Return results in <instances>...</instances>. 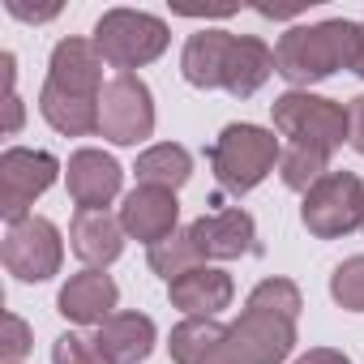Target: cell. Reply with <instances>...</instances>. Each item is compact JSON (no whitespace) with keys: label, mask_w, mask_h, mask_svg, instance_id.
Instances as JSON below:
<instances>
[{"label":"cell","mask_w":364,"mask_h":364,"mask_svg":"<svg viewBox=\"0 0 364 364\" xmlns=\"http://www.w3.org/2000/svg\"><path fill=\"white\" fill-rule=\"evenodd\" d=\"M245 309H262V313H274V317L296 321L300 309H304V300H300V287H296L291 279H262V283L249 291Z\"/></svg>","instance_id":"25"},{"label":"cell","mask_w":364,"mask_h":364,"mask_svg":"<svg viewBox=\"0 0 364 364\" xmlns=\"http://www.w3.org/2000/svg\"><path fill=\"white\" fill-rule=\"evenodd\" d=\"M65 185H69V198H73V206H77V210H103L107 202H116V198H120L124 167H120L112 154H103V150L86 146V150L69 154Z\"/></svg>","instance_id":"10"},{"label":"cell","mask_w":364,"mask_h":364,"mask_svg":"<svg viewBox=\"0 0 364 364\" xmlns=\"http://www.w3.org/2000/svg\"><path fill=\"white\" fill-rule=\"evenodd\" d=\"M154 338H159V330L146 313H112L95 334L107 364H141L154 351Z\"/></svg>","instance_id":"17"},{"label":"cell","mask_w":364,"mask_h":364,"mask_svg":"<svg viewBox=\"0 0 364 364\" xmlns=\"http://www.w3.org/2000/svg\"><path fill=\"white\" fill-rule=\"evenodd\" d=\"M355 48H360V22L330 18L313 26H291L274 43V65H279V77L291 82V90H309L313 82H326L338 69H351Z\"/></svg>","instance_id":"1"},{"label":"cell","mask_w":364,"mask_h":364,"mask_svg":"<svg viewBox=\"0 0 364 364\" xmlns=\"http://www.w3.org/2000/svg\"><path fill=\"white\" fill-rule=\"evenodd\" d=\"M291 347H296V321L287 317L245 309L228 326V351L236 355V364H283Z\"/></svg>","instance_id":"9"},{"label":"cell","mask_w":364,"mask_h":364,"mask_svg":"<svg viewBox=\"0 0 364 364\" xmlns=\"http://www.w3.org/2000/svg\"><path fill=\"white\" fill-rule=\"evenodd\" d=\"M270 73H279L274 52L257 35H236L232 56H228V73H223V90L236 99H253L270 82Z\"/></svg>","instance_id":"19"},{"label":"cell","mask_w":364,"mask_h":364,"mask_svg":"<svg viewBox=\"0 0 364 364\" xmlns=\"http://www.w3.org/2000/svg\"><path fill=\"white\" fill-rule=\"evenodd\" d=\"M103 52L95 48V39H60L52 48V60H48V82L65 95H77V99H95L103 95Z\"/></svg>","instance_id":"11"},{"label":"cell","mask_w":364,"mask_h":364,"mask_svg":"<svg viewBox=\"0 0 364 364\" xmlns=\"http://www.w3.org/2000/svg\"><path fill=\"white\" fill-rule=\"evenodd\" d=\"M69 245L90 270H103L124 253V228L107 210H77L69 223Z\"/></svg>","instance_id":"16"},{"label":"cell","mask_w":364,"mask_h":364,"mask_svg":"<svg viewBox=\"0 0 364 364\" xmlns=\"http://www.w3.org/2000/svg\"><path fill=\"white\" fill-rule=\"evenodd\" d=\"M189 236L202 253V262H232V257H245L257 240V223L249 210L232 206V210H215V215H202L189 223Z\"/></svg>","instance_id":"13"},{"label":"cell","mask_w":364,"mask_h":364,"mask_svg":"<svg viewBox=\"0 0 364 364\" xmlns=\"http://www.w3.org/2000/svg\"><path fill=\"white\" fill-rule=\"evenodd\" d=\"M52 364H107L99 343L95 338H82V334H60L52 343Z\"/></svg>","instance_id":"27"},{"label":"cell","mask_w":364,"mask_h":364,"mask_svg":"<svg viewBox=\"0 0 364 364\" xmlns=\"http://www.w3.org/2000/svg\"><path fill=\"white\" fill-rule=\"evenodd\" d=\"M56 176H60L56 154L31 150V146H9L0 154V215L9 223L26 219L35 198H43L56 185Z\"/></svg>","instance_id":"8"},{"label":"cell","mask_w":364,"mask_h":364,"mask_svg":"<svg viewBox=\"0 0 364 364\" xmlns=\"http://www.w3.org/2000/svg\"><path fill=\"white\" fill-rule=\"evenodd\" d=\"M330 296H334L338 309L364 313V253H355V257H347V262L334 266V274H330Z\"/></svg>","instance_id":"26"},{"label":"cell","mask_w":364,"mask_h":364,"mask_svg":"<svg viewBox=\"0 0 364 364\" xmlns=\"http://www.w3.org/2000/svg\"><path fill=\"white\" fill-rule=\"evenodd\" d=\"M5 9H9L14 18H22V22H48V18L60 14V5H52V9H31V5H22V0H5Z\"/></svg>","instance_id":"31"},{"label":"cell","mask_w":364,"mask_h":364,"mask_svg":"<svg viewBox=\"0 0 364 364\" xmlns=\"http://www.w3.org/2000/svg\"><path fill=\"white\" fill-rule=\"evenodd\" d=\"M326 163H330V154H321V150L287 146V150H283V159H279V176H283V185H287V189H296V193H309V189L317 185V180L330 171Z\"/></svg>","instance_id":"24"},{"label":"cell","mask_w":364,"mask_h":364,"mask_svg":"<svg viewBox=\"0 0 364 364\" xmlns=\"http://www.w3.org/2000/svg\"><path fill=\"white\" fill-rule=\"evenodd\" d=\"M360 77H364V22H360V48H355V65H351Z\"/></svg>","instance_id":"33"},{"label":"cell","mask_w":364,"mask_h":364,"mask_svg":"<svg viewBox=\"0 0 364 364\" xmlns=\"http://www.w3.org/2000/svg\"><path fill=\"white\" fill-rule=\"evenodd\" d=\"M31 355V326L18 313H5V343H0V360L5 364H22Z\"/></svg>","instance_id":"28"},{"label":"cell","mask_w":364,"mask_h":364,"mask_svg":"<svg viewBox=\"0 0 364 364\" xmlns=\"http://www.w3.org/2000/svg\"><path fill=\"white\" fill-rule=\"evenodd\" d=\"M283 159V146L270 129L262 124H228L215 146H210V167L215 180L228 193H249L274 171V163Z\"/></svg>","instance_id":"2"},{"label":"cell","mask_w":364,"mask_h":364,"mask_svg":"<svg viewBox=\"0 0 364 364\" xmlns=\"http://www.w3.org/2000/svg\"><path fill=\"white\" fill-rule=\"evenodd\" d=\"M116 300H120V287L112 283V274L86 266V270L69 274V283L56 296V309L73 326H103L116 313Z\"/></svg>","instance_id":"14"},{"label":"cell","mask_w":364,"mask_h":364,"mask_svg":"<svg viewBox=\"0 0 364 364\" xmlns=\"http://www.w3.org/2000/svg\"><path fill=\"white\" fill-rule=\"evenodd\" d=\"M347 141L355 154H364V95H355L347 103Z\"/></svg>","instance_id":"29"},{"label":"cell","mask_w":364,"mask_h":364,"mask_svg":"<svg viewBox=\"0 0 364 364\" xmlns=\"http://www.w3.org/2000/svg\"><path fill=\"white\" fill-rule=\"evenodd\" d=\"M167 296H171V304L185 313V317H219V313L232 304L236 283H232V274L219 270V266H198V270H189V274L171 279V283H167Z\"/></svg>","instance_id":"15"},{"label":"cell","mask_w":364,"mask_h":364,"mask_svg":"<svg viewBox=\"0 0 364 364\" xmlns=\"http://www.w3.org/2000/svg\"><path fill=\"white\" fill-rule=\"evenodd\" d=\"M0 257H5V270L22 283H48L52 274H60L65 262V240L56 232L52 219L43 215H26L18 223H9L5 245H0Z\"/></svg>","instance_id":"6"},{"label":"cell","mask_w":364,"mask_h":364,"mask_svg":"<svg viewBox=\"0 0 364 364\" xmlns=\"http://www.w3.org/2000/svg\"><path fill=\"white\" fill-rule=\"evenodd\" d=\"M133 176H137V185H154V189L176 193L180 185H189V176H193V154L185 146H176V141H159V146L137 154Z\"/></svg>","instance_id":"21"},{"label":"cell","mask_w":364,"mask_h":364,"mask_svg":"<svg viewBox=\"0 0 364 364\" xmlns=\"http://www.w3.org/2000/svg\"><path fill=\"white\" fill-rule=\"evenodd\" d=\"M232 43H236L232 31H198V35H189L185 52H180V73H185V82L198 86V90H223Z\"/></svg>","instance_id":"18"},{"label":"cell","mask_w":364,"mask_h":364,"mask_svg":"<svg viewBox=\"0 0 364 364\" xmlns=\"http://www.w3.org/2000/svg\"><path fill=\"white\" fill-rule=\"evenodd\" d=\"M223 338H228V326H219L215 317H185V321L171 330L167 351H171L176 364H206L210 351H215Z\"/></svg>","instance_id":"22"},{"label":"cell","mask_w":364,"mask_h":364,"mask_svg":"<svg viewBox=\"0 0 364 364\" xmlns=\"http://www.w3.org/2000/svg\"><path fill=\"white\" fill-rule=\"evenodd\" d=\"M270 116H274V129L283 137H291V146L334 154L347 141V107L326 99V95L287 90V95H279L270 103Z\"/></svg>","instance_id":"4"},{"label":"cell","mask_w":364,"mask_h":364,"mask_svg":"<svg viewBox=\"0 0 364 364\" xmlns=\"http://www.w3.org/2000/svg\"><path fill=\"white\" fill-rule=\"evenodd\" d=\"M300 223L317 240H338V236L364 228V180L355 171H326L304 193Z\"/></svg>","instance_id":"5"},{"label":"cell","mask_w":364,"mask_h":364,"mask_svg":"<svg viewBox=\"0 0 364 364\" xmlns=\"http://www.w3.org/2000/svg\"><path fill=\"white\" fill-rule=\"evenodd\" d=\"M146 262H150V270H154L159 279H167V283L180 279V274H189V270H198V266H206L202 253H198V245H193V236H189V228H185V232L176 228L167 240L150 245Z\"/></svg>","instance_id":"23"},{"label":"cell","mask_w":364,"mask_h":364,"mask_svg":"<svg viewBox=\"0 0 364 364\" xmlns=\"http://www.w3.org/2000/svg\"><path fill=\"white\" fill-rule=\"evenodd\" d=\"M180 223V202L171 189H154V185H137L133 193H124L120 202V228L124 236L141 240V245H159L176 232Z\"/></svg>","instance_id":"12"},{"label":"cell","mask_w":364,"mask_h":364,"mask_svg":"<svg viewBox=\"0 0 364 364\" xmlns=\"http://www.w3.org/2000/svg\"><path fill=\"white\" fill-rule=\"evenodd\" d=\"M296 364H351V355L338 351V347H309Z\"/></svg>","instance_id":"30"},{"label":"cell","mask_w":364,"mask_h":364,"mask_svg":"<svg viewBox=\"0 0 364 364\" xmlns=\"http://www.w3.org/2000/svg\"><path fill=\"white\" fill-rule=\"evenodd\" d=\"M5 103H9V133H18V129H22V99H18V95H9Z\"/></svg>","instance_id":"32"},{"label":"cell","mask_w":364,"mask_h":364,"mask_svg":"<svg viewBox=\"0 0 364 364\" xmlns=\"http://www.w3.org/2000/svg\"><path fill=\"white\" fill-rule=\"evenodd\" d=\"M99 133L116 146H137L154 133V99L137 73H116L99 95Z\"/></svg>","instance_id":"7"},{"label":"cell","mask_w":364,"mask_h":364,"mask_svg":"<svg viewBox=\"0 0 364 364\" xmlns=\"http://www.w3.org/2000/svg\"><path fill=\"white\" fill-rule=\"evenodd\" d=\"M167 43H171L167 22L154 14H141V9H107L95 22V48L120 73H133V69L159 60L167 52Z\"/></svg>","instance_id":"3"},{"label":"cell","mask_w":364,"mask_h":364,"mask_svg":"<svg viewBox=\"0 0 364 364\" xmlns=\"http://www.w3.org/2000/svg\"><path fill=\"white\" fill-rule=\"evenodd\" d=\"M39 112L65 137H90V133H99V103L95 99L65 95L52 82H43V90H39Z\"/></svg>","instance_id":"20"}]
</instances>
